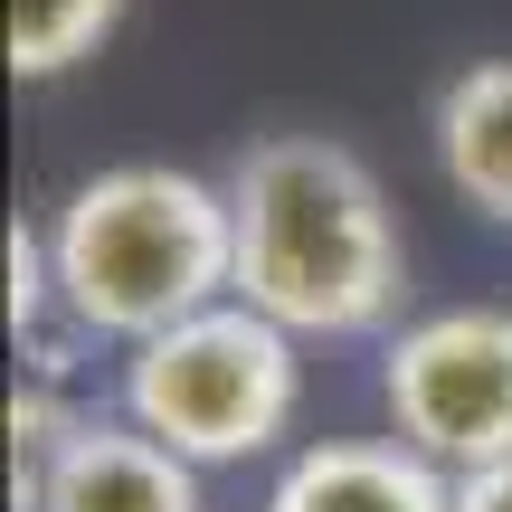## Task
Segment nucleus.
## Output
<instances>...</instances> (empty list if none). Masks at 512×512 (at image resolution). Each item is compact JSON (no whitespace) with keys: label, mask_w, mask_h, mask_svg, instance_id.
I'll return each mask as SVG.
<instances>
[{"label":"nucleus","mask_w":512,"mask_h":512,"mask_svg":"<svg viewBox=\"0 0 512 512\" xmlns=\"http://www.w3.org/2000/svg\"><path fill=\"white\" fill-rule=\"evenodd\" d=\"M0 427H10V512H38V503H48L57 456L76 446V427H86V418L67 408V389H57V380H19Z\"/></svg>","instance_id":"obj_9"},{"label":"nucleus","mask_w":512,"mask_h":512,"mask_svg":"<svg viewBox=\"0 0 512 512\" xmlns=\"http://www.w3.org/2000/svg\"><path fill=\"white\" fill-rule=\"evenodd\" d=\"M38 512H200V465L133 418H86Z\"/></svg>","instance_id":"obj_6"},{"label":"nucleus","mask_w":512,"mask_h":512,"mask_svg":"<svg viewBox=\"0 0 512 512\" xmlns=\"http://www.w3.org/2000/svg\"><path fill=\"white\" fill-rule=\"evenodd\" d=\"M57 304L76 332L105 342H152L181 313L219 304L238 275V228H228V181L171 162H114L57 209Z\"/></svg>","instance_id":"obj_2"},{"label":"nucleus","mask_w":512,"mask_h":512,"mask_svg":"<svg viewBox=\"0 0 512 512\" xmlns=\"http://www.w3.org/2000/svg\"><path fill=\"white\" fill-rule=\"evenodd\" d=\"M266 512H456V475L408 437H323L275 475Z\"/></svg>","instance_id":"obj_5"},{"label":"nucleus","mask_w":512,"mask_h":512,"mask_svg":"<svg viewBox=\"0 0 512 512\" xmlns=\"http://www.w3.org/2000/svg\"><path fill=\"white\" fill-rule=\"evenodd\" d=\"M114 19H124V0H10V76L48 86V76L86 67L114 38Z\"/></svg>","instance_id":"obj_8"},{"label":"nucleus","mask_w":512,"mask_h":512,"mask_svg":"<svg viewBox=\"0 0 512 512\" xmlns=\"http://www.w3.org/2000/svg\"><path fill=\"white\" fill-rule=\"evenodd\" d=\"M437 171L465 209H484L494 228H512V57L446 76L437 95Z\"/></svg>","instance_id":"obj_7"},{"label":"nucleus","mask_w":512,"mask_h":512,"mask_svg":"<svg viewBox=\"0 0 512 512\" xmlns=\"http://www.w3.org/2000/svg\"><path fill=\"white\" fill-rule=\"evenodd\" d=\"M124 418L181 446L190 465H238L285 437L294 418V332L256 304H200L171 332L133 342L124 361Z\"/></svg>","instance_id":"obj_3"},{"label":"nucleus","mask_w":512,"mask_h":512,"mask_svg":"<svg viewBox=\"0 0 512 512\" xmlns=\"http://www.w3.org/2000/svg\"><path fill=\"white\" fill-rule=\"evenodd\" d=\"M456 512H512V456H503V465H475V475H456Z\"/></svg>","instance_id":"obj_10"},{"label":"nucleus","mask_w":512,"mask_h":512,"mask_svg":"<svg viewBox=\"0 0 512 512\" xmlns=\"http://www.w3.org/2000/svg\"><path fill=\"white\" fill-rule=\"evenodd\" d=\"M228 294L285 332H380L408 294V247L380 171L332 133H266L228 171Z\"/></svg>","instance_id":"obj_1"},{"label":"nucleus","mask_w":512,"mask_h":512,"mask_svg":"<svg viewBox=\"0 0 512 512\" xmlns=\"http://www.w3.org/2000/svg\"><path fill=\"white\" fill-rule=\"evenodd\" d=\"M380 399H389V427L418 456H437L446 475L503 465L512 456V313L456 304V313L408 323L389 342Z\"/></svg>","instance_id":"obj_4"}]
</instances>
